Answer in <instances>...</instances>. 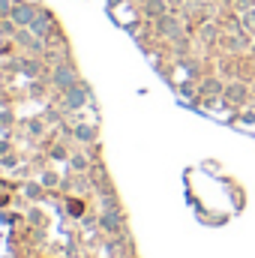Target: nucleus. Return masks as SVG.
<instances>
[{"instance_id":"nucleus-5","label":"nucleus","mask_w":255,"mask_h":258,"mask_svg":"<svg viewBox=\"0 0 255 258\" xmlns=\"http://www.w3.org/2000/svg\"><path fill=\"white\" fill-rule=\"evenodd\" d=\"M99 228L108 231V234H123V228H126L123 207H120V210H102V216H99Z\"/></svg>"},{"instance_id":"nucleus-18","label":"nucleus","mask_w":255,"mask_h":258,"mask_svg":"<svg viewBox=\"0 0 255 258\" xmlns=\"http://www.w3.org/2000/svg\"><path fill=\"white\" fill-rule=\"evenodd\" d=\"M27 195H30V198H42V186H33V183H30V186H27Z\"/></svg>"},{"instance_id":"nucleus-10","label":"nucleus","mask_w":255,"mask_h":258,"mask_svg":"<svg viewBox=\"0 0 255 258\" xmlns=\"http://www.w3.org/2000/svg\"><path fill=\"white\" fill-rule=\"evenodd\" d=\"M75 138H78V141H84V144H93V141H96V126L78 123V126H75Z\"/></svg>"},{"instance_id":"nucleus-1","label":"nucleus","mask_w":255,"mask_h":258,"mask_svg":"<svg viewBox=\"0 0 255 258\" xmlns=\"http://www.w3.org/2000/svg\"><path fill=\"white\" fill-rule=\"evenodd\" d=\"M156 33L162 36V39H180V36H186V27H183V15H177L174 9H168L159 21H156Z\"/></svg>"},{"instance_id":"nucleus-11","label":"nucleus","mask_w":255,"mask_h":258,"mask_svg":"<svg viewBox=\"0 0 255 258\" xmlns=\"http://www.w3.org/2000/svg\"><path fill=\"white\" fill-rule=\"evenodd\" d=\"M216 36H219V27L216 24H201V30H198V39L201 42L210 45V42H216Z\"/></svg>"},{"instance_id":"nucleus-9","label":"nucleus","mask_w":255,"mask_h":258,"mask_svg":"<svg viewBox=\"0 0 255 258\" xmlns=\"http://www.w3.org/2000/svg\"><path fill=\"white\" fill-rule=\"evenodd\" d=\"M222 90H225V84H222L219 78H204V81L198 84V93H201V96H222Z\"/></svg>"},{"instance_id":"nucleus-15","label":"nucleus","mask_w":255,"mask_h":258,"mask_svg":"<svg viewBox=\"0 0 255 258\" xmlns=\"http://www.w3.org/2000/svg\"><path fill=\"white\" fill-rule=\"evenodd\" d=\"M69 213H72V216H81V213H84V204H81L78 198H72V201H69Z\"/></svg>"},{"instance_id":"nucleus-19","label":"nucleus","mask_w":255,"mask_h":258,"mask_svg":"<svg viewBox=\"0 0 255 258\" xmlns=\"http://www.w3.org/2000/svg\"><path fill=\"white\" fill-rule=\"evenodd\" d=\"M186 3H189V0H168V6H171V9H183Z\"/></svg>"},{"instance_id":"nucleus-2","label":"nucleus","mask_w":255,"mask_h":258,"mask_svg":"<svg viewBox=\"0 0 255 258\" xmlns=\"http://www.w3.org/2000/svg\"><path fill=\"white\" fill-rule=\"evenodd\" d=\"M81 78H78V69H75V63H69V60H60V63H54V69H51V87H57L60 93L63 90H69L72 84H78Z\"/></svg>"},{"instance_id":"nucleus-3","label":"nucleus","mask_w":255,"mask_h":258,"mask_svg":"<svg viewBox=\"0 0 255 258\" xmlns=\"http://www.w3.org/2000/svg\"><path fill=\"white\" fill-rule=\"evenodd\" d=\"M87 99H90V84L87 81H78L69 90H63V108L66 111H81L87 105Z\"/></svg>"},{"instance_id":"nucleus-13","label":"nucleus","mask_w":255,"mask_h":258,"mask_svg":"<svg viewBox=\"0 0 255 258\" xmlns=\"http://www.w3.org/2000/svg\"><path fill=\"white\" fill-rule=\"evenodd\" d=\"M69 162H72V168H75V171H87V168H90V159H87L84 153H75Z\"/></svg>"},{"instance_id":"nucleus-20","label":"nucleus","mask_w":255,"mask_h":258,"mask_svg":"<svg viewBox=\"0 0 255 258\" xmlns=\"http://www.w3.org/2000/svg\"><path fill=\"white\" fill-rule=\"evenodd\" d=\"M135 3H144V0H135Z\"/></svg>"},{"instance_id":"nucleus-17","label":"nucleus","mask_w":255,"mask_h":258,"mask_svg":"<svg viewBox=\"0 0 255 258\" xmlns=\"http://www.w3.org/2000/svg\"><path fill=\"white\" fill-rule=\"evenodd\" d=\"M42 183H45V186H57V174L45 171V174H42Z\"/></svg>"},{"instance_id":"nucleus-16","label":"nucleus","mask_w":255,"mask_h":258,"mask_svg":"<svg viewBox=\"0 0 255 258\" xmlns=\"http://www.w3.org/2000/svg\"><path fill=\"white\" fill-rule=\"evenodd\" d=\"M12 3H15V0H0V18H9V12H12Z\"/></svg>"},{"instance_id":"nucleus-4","label":"nucleus","mask_w":255,"mask_h":258,"mask_svg":"<svg viewBox=\"0 0 255 258\" xmlns=\"http://www.w3.org/2000/svg\"><path fill=\"white\" fill-rule=\"evenodd\" d=\"M36 12H39L36 3H30V0H15V3H12V12H9V21H12L15 27H30V21L36 18Z\"/></svg>"},{"instance_id":"nucleus-14","label":"nucleus","mask_w":255,"mask_h":258,"mask_svg":"<svg viewBox=\"0 0 255 258\" xmlns=\"http://www.w3.org/2000/svg\"><path fill=\"white\" fill-rule=\"evenodd\" d=\"M27 75H39L42 72V63H36V60H24V66H21Z\"/></svg>"},{"instance_id":"nucleus-7","label":"nucleus","mask_w":255,"mask_h":258,"mask_svg":"<svg viewBox=\"0 0 255 258\" xmlns=\"http://www.w3.org/2000/svg\"><path fill=\"white\" fill-rule=\"evenodd\" d=\"M222 99H225V105L237 108V105H243V102L249 99V90H246V84H243V81H231V84H225Z\"/></svg>"},{"instance_id":"nucleus-12","label":"nucleus","mask_w":255,"mask_h":258,"mask_svg":"<svg viewBox=\"0 0 255 258\" xmlns=\"http://www.w3.org/2000/svg\"><path fill=\"white\" fill-rule=\"evenodd\" d=\"M246 45H249L246 33H234V36H228V42H225V48H228V51H243Z\"/></svg>"},{"instance_id":"nucleus-6","label":"nucleus","mask_w":255,"mask_h":258,"mask_svg":"<svg viewBox=\"0 0 255 258\" xmlns=\"http://www.w3.org/2000/svg\"><path fill=\"white\" fill-rule=\"evenodd\" d=\"M51 27H54V15H51L48 9H39V12H36V18L30 21V27H27V30H30L36 39H45V36L51 33Z\"/></svg>"},{"instance_id":"nucleus-8","label":"nucleus","mask_w":255,"mask_h":258,"mask_svg":"<svg viewBox=\"0 0 255 258\" xmlns=\"http://www.w3.org/2000/svg\"><path fill=\"white\" fill-rule=\"evenodd\" d=\"M168 9H171L168 0H144V3H141V15H144L147 21H159Z\"/></svg>"}]
</instances>
